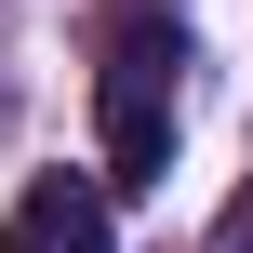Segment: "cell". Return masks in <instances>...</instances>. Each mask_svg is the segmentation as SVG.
I'll return each mask as SVG.
<instances>
[{
	"label": "cell",
	"instance_id": "cell-1",
	"mask_svg": "<svg viewBox=\"0 0 253 253\" xmlns=\"http://www.w3.org/2000/svg\"><path fill=\"white\" fill-rule=\"evenodd\" d=\"M173 120H187V27L173 13H120L107 27V67H93L107 187H160L173 173Z\"/></svg>",
	"mask_w": 253,
	"mask_h": 253
},
{
	"label": "cell",
	"instance_id": "cell-2",
	"mask_svg": "<svg viewBox=\"0 0 253 253\" xmlns=\"http://www.w3.org/2000/svg\"><path fill=\"white\" fill-rule=\"evenodd\" d=\"M107 240H120V187L107 173H40L0 213V253H107Z\"/></svg>",
	"mask_w": 253,
	"mask_h": 253
},
{
	"label": "cell",
	"instance_id": "cell-3",
	"mask_svg": "<svg viewBox=\"0 0 253 253\" xmlns=\"http://www.w3.org/2000/svg\"><path fill=\"white\" fill-rule=\"evenodd\" d=\"M213 253H253V187L227 200V227H213Z\"/></svg>",
	"mask_w": 253,
	"mask_h": 253
}]
</instances>
